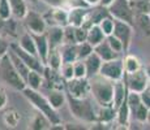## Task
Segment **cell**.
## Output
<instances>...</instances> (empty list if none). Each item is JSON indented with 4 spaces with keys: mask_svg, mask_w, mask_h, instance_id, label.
<instances>
[{
    "mask_svg": "<svg viewBox=\"0 0 150 130\" xmlns=\"http://www.w3.org/2000/svg\"><path fill=\"white\" fill-rule=\"evenodd\" d=\"M144 69H145L146 74H148V77L150 78V64H146L145 66H144Z\"/></svg>",
    "mask_w": 150,
    "mask_h": 130,
    "instance_id": "49",
    "label": "cell"
},
{
    "mask_svg": "<svg viewBox=\"0 0 150 130\" xmlns=\"http://www.w3.org/2000/svg\"><path fill=\"white\" fill-rule=\"evenodd\" d=\"M3 120H4V124L8 128H16L21 121V113L16 108H9L4 112Z\"/></svg>",
    "mask_w": 150,
    "mask_h": 130,
    "instance_id": "30",
    "label": "cell"
},
{
    "mask_svg": "<svg viewBox=\"0 0 150 130\" xmlns=\"http://www.w3.org/2000/svg\"><path fill=\"white\" fill-rule=\"evenodd\" d=\"M123 63H124V70H125V74L133 73V72H137L142 68L141 61L138 60V57L134 56V55H125V57L123 59Z\"/></svg>",
    "mask_w": 150,
    "mask_h": 130,
    "instance_id": "31",
    "label": "cell"
},
{
    "mask_svg": "<svg viewBox=\"0 0 150 130\" xmlns=\"http://www.w3.org/2000/svg\"><path fill=\"white\" fill-rule=\"evenodd\" d=\"M0 81L17 91H22L26 87L24 78L20 76L18 72L16 70L8 52L3 55L1 59H0Z\"/></svg>",
    "mask_w": 150,
    "mask_h": 130,
    "instance_id": "4",
    "label": "cell"
},
{
    "mask_svg": "<svg viewBox=\"0 0 150 130\" xmlns=\"http://www.w3.org/2000/svg\"><path fill=\"white\" fill-rule=\"evenodd\" d=\"M148 112H149V108L145 105L144 103H141L140 105L132 112V117L140 124H145L146 120H148Z\"/></svg>",
    "mask_w": 150,
    "mask_h": 130,
    "instance_id": "33",
    "label": "cell"
},
{
    "mask_svg": "<svg viewBox=\"0 0 150 130\" xmlns=\"http://www.w3.org/2000/svg\"><path fill=\"white\" fill-rule=\"evenodd\" d=\"M144 1H150V0H144Z\"/></svg>",
    "mask_w": 150,
    "mask_h": 130,
    "instance_id": "54",
    "label": "cell"
},
{
    "mask_svg": "<svg viewBox=\"0 0 150 130\" xmlns=\"http://www.w3.org/2000/svg\"><path fill=\"white\" fill-rule=\"evenodd\" d=\"M116 120V108L114 105H98V122L110 124Z\"/></svg>",
    "mask_w": 150,
    "mask_h": 130,
    "instance_id": "22",
    "label": "cell"
},
{
    "mask_svg": "<svg viewBox=\"0 0 150 130\" xmlns=\"http://www.w3.org/2000/svg\"><path fill=\"white\" fill-rule=\"evenodd\" d=\"M29 129L31 130H46V129H52V124L48 120V117L46 115H43L42 112H38L37 115H34V117L31 118L30 124H29Z\"/></svg>",
    "mask_w": 150,
    "mask_h": 130,
    "instance_id": "23",
    "label": "cell"
},
{
    "mask_svg": "<svg viewBox=\"0 0 150 130\" xmlns=\"http://www.w3.org/2000/svg\"><path fill=\"white\" fill-rule=\"evenodd\" d=\"M99 74L103 77L108 78L111 81H120L125 76V70H124V63L122 59H114L108 60V61H103L102 66H100Z\"/></svg>",
    "mask_w": 150,
    "mask_h": 130,
    "instance_id": "6",
    "label": "cell"
},
{
    "mask_svg": "<svg viewBox=\"0 0 150 130\" xmlns=\"http://www.w3.org/2000/svg\"><path fill=\"white\" fill-rule=\"evenodd\" d=\"M67 103L72 116L85 124L98 122V108L94 107L96 100L88 98H74L67 94Z\"/></svg>",
    "mask_w": 150,
    "mask_h": 130,
    "instance_id": "1",
    "label": "cell"
},
{
    "mask_svg": "<svg viewBox=\"0 0 150 130\" xmlns=\"http://www.w3.org/2000/svg\"><path fill=\"white\" fill-rule=\"evenodd\" d=\"M9 48L12 51L16 52V53L18 55V56L21 57L25 63H26V65L31 69V70H37V72H41V73L45 72L46 65L43 64V61L39 59V56L33 55V53H29V52H26L25 50H22V48L18 46V43H17V42L16 43H11Z\"/></svg>",
    "mask_w": 150,
    "mask_h": 130,
    "instance_id": "10",
    "label": "cell"
},
{
    "mask_svg": "<svg viewBox=\"0 0 150 130\" xmlns=\"http://www.w3.org/2000/svg\"><path fill=\"white\" fill-rule=\"evenodd\" d=\"M0 17H1L3 20H5V21L13 17L9 0H0Z\"/></svg>",
    "mask_w": 150,
    "mask_h": 130,
    "instance_id": "38",
    "label": "cell"
},
{
    "mask_svg": "<svg viewBox=\"0 0 150 130\" xmlns=\"http://www.w3.org/2000/svg\"><path fill=\"white\" fill-rule=\"evenodd\" d=\"M99 26L103 30V33L106 34V37L112 35V34H114V29H115V18L110 14V16L105 17V18L99 22Z\"/></svg>",
    "mask_w": 150,
    "mask_h": 130,
    "instance_id": "34",
    "label": "cell"
},
{
    "mask_svg": "<svg viewBox=\"0 0 150 130\" xmlns=\"http://www.w3.org/2000/svg\"><path fill=\"white\" fill-rule=\"evenodd\" d=\"M106 38H107V37H106V34L103 33V30L100 29L99 25H91L90 27H89L86 42H89L93 47H96V46H98L99 43H102Z\"/></svg>",
    "mask_w": 150,
    "mask_h": 130,
    "instance_id": "24",
    "label": "cell"
},
{
    "mask_svg": "<svg viewBox=\"0 0 150 130\" xmlns=\"http://www.w3.org/2000/svg\"><path fill=\"white\" fill-rule=\"evenodd\" d=\"M0 59H1V55H0Z\"/></svg>",
    "mask_w": 150,
    "mask_h": 130,
    "instance_id": "55",
    "label": "cell"
},
{
    "mask_svg": "<svg viewBox=\"0 0 150 130\" xmlns=\"http://www.w3.org/2000/svg\"><path fill=\"white\" fill-rule=\"evenodd\" d=\"M48 26H67L69 25V9L65 7L51 8L48 13L43 14Z\"/></svg>",
    "mask_w": 150,
    "mask_h": 130,
    "instance_id": "11",
    "label": "cell"
},
{
    "mask_svg": "<svg viewBox=\"0 0 150 130\" xmlns=\"http://www.w3.org/2000/svg\"><path fill=\"white\" fill-rule=\"evenodd\" d=\"M43 86V73L37 70H30L26 78V87H30L33 90H39Z\"/></svg>",
    "mask_w": 150,
    "mask_h": 130,
    "instance_id": "32",
    "label": "cell"
},
{
    "mask_svg": "<svg viewBox=\"0 0 150 130\" xmlns=\"http://www.w3.org/2000/svg\"><path fill=\"white\" fill-rule=\"evenodd\" d=\"M77 52H79V60H83L94 52V47L89 42L77 43Z\"/></svg>",
    "mask_w": 150,
    "mask_h": 130,
    "instance_id": "36",
    "label": "cell"
},
{
    "mask_svg": "<svg viewBox=\"0 0 150 130\" xmlns=\"http://www.w3.org/2000/svg\"><path fill=\"white\" fill-rule=\"evenodd\" d=\"M29 1H31V3H37L38 0H29Z\"/></svg>",
    "mask_w": 150,
    "mask_h": 130,
    "instance_id": "52",
    "label": "cell"
},
{
    "mask_svg": "<svg viewBox=\"0 0 150 130\" xmlns=\"http://www.w3.org/2000/svg\"><path fill=\"white\" fill-rule=\"evenodd\" d=\"M134 25L144 34V37L150 38V13H136Z\"/></svg>",
    "mask_w": 150,
    "mask_h": 130,
    "instance_id": "25",
    "label": "cell"
},
{
    "mask_svg": "<svg viewBox=\"0 0 150 130\" xmlns=\"http://www.w3.org/2000/svg\"><path fill=\"white\" fill-rule=\"evenodd\" d=\"M108 12L115 20L125 21L134 26V17L136 12L132 8L131 0H115L108 7Z\"/></svg>",
    "mask_w": 150,
    "mask_h": 130,
    "instance_id": "5",
    "label": "cell"
},
{
    "mask_svg": "<svg viewBox=\"0 0 150 130\" xmlns=\"http://www.w3.org/2000/svg\"><path fill=\"white\" fill-rule=\"evenodd\" d=\"M140 95H141V102L145 104L148 108H150V91L146 89L142 92H140Z\"/></svg>",
    "mask_w": 150,
    "mask_h": 130,
    "instance_id": "46",
    "label": "cell"
},
{
    "mask_svg": "<svg viewBox=\"0 0 150 130\" xmlns=\"http://www.w3.org/2000/svg\"><path fill=\"white\" fill-rule=\"evenodd\" d=\"M59 72L65 81L73 79L74 78V63H63Z\"/></svg>",
    "mask_w": 150,
    "mask_h": 130,
    "instance_id": "35",
    "label": "cell"
},
{
    "mask_svg": "<svg viewBox=\"0 0 150 130\" xmlns=\"http://www.w3.org/2000/svg\"><path fill=\"white\" fill-rule=\"evenodd\" d=\"M76 42V34H74V26L67 25L64 26V43L63 44H73Z\"/></svg>",
    "mask_w": 150,
    "mask_h": 130,
    "instance_id": "39",
    "label": "cell"
},
{
    "mask_svg": "<svg viewBox=\"0 0 150 130\" xmlns=\"http://www.w3.org/2000/svg\"><path fill=\"white\" fill-rule=\"evenodd\" d=\"M48 102L51 103V105L55 109H59L67 103V94L64 92V90H59V89H50L47 95Z\"/></svg>",
    "mask_w": 150,
    "mask_h": 130,
    "instance_id": "21",
    "label": "cell"
},
{
    "mask_svg": "<svg viewBox=\"0 0 150 130\" xmlns=\"http://www.w3.org/2000/svg\"><path fill=\"white\" fill-rule=\"evenodd\" d=\"M107 40H108L110 46H111V47L114 48L117 53H122V52H124V44H123L122 40L117 38V37H115L114 34H112V35L107 37Z\"/></svg>",
    "mask_w": 150,
    "mask_h": 130,
    "instance_id": "42",
    "label": "cell"
},
{
    "mask_svg": "<svg viewBox=\"0 0 150 130\" xmlns=\"http://www.w3.org/2000/svg\"><path fill=\"white\" fill-rule=\"evenodd\" d=\"M88 33H89V27L85 25L82 26H77L74 27V34H76V42L77 43H82L86 42L88 39Z\"/></svg>",
    "mask_w": 150,
    "mask_h": 130,
    "instance_id": "41",
    "label": "cell"
},
{
    "mask_svg": "<svg viewBox=\"0 0 150 130\" xmlns=\"http://www.w3.org/2000/svg\"><path fill=\"white\" fill-rule=\"evenodd\" d=\"M21 92L25 96V99H26L37 111L42 112L43 115H46V116L48 117V120L51 121L52 126L60 125V124H62V118L59 117L56 109L51 105V103L48 102L47 96H45L43 94H41L39 90H33V89H30V87H25Z\"/></svg>",
    "mask_w": 150,
    "mask_h": 130,
    "instance_id": "3",
    "label": "cell"
},
{
    "mask_svg": "<svg viewBox=\"0 0 150 130\" xmlns=\"http://www.w3.org/2000/svg\"><path fill=\"white\" fill-rule=\"evenodd\" d=\"M91 7H79V8H69V25L74 26H82L86 25L90 27L91 22L89 20L90 17Z\"/></svg>",
    "mask_w": 150,
    "mask_h": 130,
    "instance_id": "13",
    "label": "cell"
},
{
    "mask_svg": "<svg viewBox=\"0 0 150 130\" xmlns=\"http://www.w3.org/2000/svg\"><path fill=\"white\" fill-rule=\"evenodd\" d=\"M114 35L117 37L124 44V52H128L131 47V42L133 38V25L128 24L125 21H120V20H115V29H114Z\"/></svg>",
    "mask_w": 150,
    "mask_h": 130,
    "instance_id": "12",
    "label": "cell"
},
{
    "mask_svg": "<svg viewBox=\"0 0 150 130\" xmlns=\"http://www.w3.org/2000/svg\"><path fill=\"white\" fill-rule=\"evenodd\" d=\"M90 95L98 105H114V81L97 74L89 78Z\"/></svg>",
    "mask_w": 150,
    "mask_h": 130,
    "instance_id": "2",
    "label": "cell"
},
{
    "mask_svg": "<svg viewBox=\"0 0 150 130\" xmlns=\"http://www.w3.org/2000/svg\"><path fill=\"white\" fill-rule=\"evenodd\" d=\"M127 103L129 105V109H131V113L140 105L141 103V95L140 92H134V91H129L128 92V96H127Z\"/></svg>",
    "mask_w": 150,
    "mask_h": 130,
    "instance_id": "37",
    "label": "cell"
},
{
    "mask_svg": "<svg viewBox=\"0 0 150 130\" xmlns=\"http://www.w3.org/2000/svg\"><path fill=\"white\" fill-rule=\"evenodd\" d=\"M8 104V95H7V91L4 90V87L0 86V111L4 109Z\"/></svg>",
    "mask_w": 150,
    "mask_h": 130,
    "instance_id": "44",
    "label": "cell"
},
{
    "mask_svg": "<svg viewBox=\"0 0 150 130\" xmlns=\"http://www.w3.org/2000/svg\"><path fill=\"white\" fill-rule=\"evenodd\" d=\"M90 7H96V5H99L100 4V0H85Z\"/></svg>",
    "mask_w": 150,
    "mask_h": 130,
    "instance_id": "47",
    "label": "cell"
},
{
    "mask_svg": "<svg viewBox=\"0 0 150 130\" xmlns=\"http://www.w3.org/2000/svg\"><path fill=\"white\" fill-rule=\"evenodd\" d=\"M33 38H34V40H35L37 52H38L39 59H41L43 61V64L46 65L48 52H50V43H48L47 37H46V34L43 33V34H33Z\"/></svg>",
    "mask_w": 150,
    "mask_h": 130,
    "instance_id": "16",
    "label": "cell"
},
{
    "mask_svg": "<svg viewBox=\"0 0 150 130\" xmlns=\"http://www.w3.org/2000/svg\"><path fill=\"white\" fill-rule=\"evenodd\" d=\"M94 51L99 55V57L103 60V61H108V60H114V59H117L120 53H117L114 48L110 46L107 38L103 40L102 43H99L98 46L94 47Z\"/></svg>",
    "mask_w": 150,
    "mask_h": 130,
    "instance_id": "18",
    "label": "cell"
},
{
    "mask_svg": "<svg viewBox=\"0 0 150 130\" xmlns=\"http://www.w3.org/2000/svg\"><path fill=\"white\" fill-rule=\"evenodd\" d=\"M12 16L17 20H24L26 16L29 8L26 4V0H9Z\"/></svg>",
    "mask_w": 150,
    "mask_h": 130,
    "instance_id": "27",
    "label": "cell"
},
{
    "mask_svg": "<svg viewBox=\"0 0 150 130\" xmlns=\"http://www.w3.org/2000/svg\"><path fill=\"white\" fill-rule=\"evenodd\" d=\"M88 77V70L83 60H77L74 61V78H86Z\"/></svg>",
    "mask_w": 150,
    "mask_h": 130,
    "instance_id": "40",
    "label": "cell"
},
{
    "mask_svg": "<svg viewBox=\"0 0 150 130\" xmlns=\"http://www.w3.org/2000/svg\"><path fill=\"white\" fill-rule=\"evenodd\" d=\"M124 79H125L129 91L142 92L144 90H146V89H148L150 78L148 77V74H146L145 69L141 68L140 70H137V72L125 74V76H124Z\"/></svg>",
    "mask_w": 150,
    "mask_h": 130,
    "instance_id": "7",
    "label": "cell"
},
{
    "mask_svg": "<svg viewBox=\"0 0 150 130\" xmlns=\"http://www.w3.org/2000/svg\"><path fill=\"white\" fill-rule=\"evenodd\" d=\"M128 92L129 90H128V86H127V82L124 78L114 82V107L116 109L127 100Z\"/></svg>",
    "mask_w": 150,
    "mask_h": 130,
    "instance_id": "15",
    "label": "cell"
},
{
    "mask_svg": "<svg viewBox=\"0 0 150 130\" xmlns=\"http://www.w3.org/2000/svg\"><path fill=\"white\" fill-rule=\"evenodd\" d=\"M9 46H11V43L8 42V40L5 39L1 34H0V55H1V56L8 52V50H9Z\"/></svg>",
    "mask_w": 150,
    "mask_h": 130,
    "instance_id": "45",
    "label": "cell"
},
{
    "mask_svg": "<svg viewBox=\"0 0 150 130\" xmlns=\"http://www.w3.org/2000/svg\"><path fill=\"white\" fill-rule=\"evenodd\" d=\"M62 64H63V56H62V52H60V47L59 48H51L50 52H48L46 65L52 68V69L59 70Z\"/></svg>",
    "mask_w": 150,
    "mask_h": 130,
    "instance_id": "29",
    "label": "cell"
},
{
    "mask_svg": "<svg viewBox=\"0 0 150 130\" xmlns=\"http://www.w3.org/2000/svg\"><path fill=\"white\" fill-rule=\"evenodd\" d=\"M45 4L50 5L51 8H57V7H65L67 8V0H41Z\"/></svg>",
    "mask_w": 150,
    "mask_h": 130,
    "instance_id": "43",
    "label": "cell"
},
{
    "mask_svg": "<svg viewBox=\"0 0 150 130\" xmlns=\"http://www.w3.org/2000/svg\"><path fill=\"white\" fill-rule=\"evenodd\" d=\"M5 24V20H3L1 17H0V31H1V29H3V26H4Z\"/></svg>",
    "mask_w": 150,
    "mask_h": 130,
    "instance_id": "50",
    "label": "cell"
},
{
    "mask_svg": "<svg viewBox=\"0 0 150 130\" xmlns=\"http://www.w3.org/2000/svg\"><path fill=\"white\" fill-rule=\"evenodd\" d=\"M83 63H85L86 70H88V78H90L93 76L99 74L100 66H102V64H103V60L100 59L99 55L94 51L93 53H90L86 59H83Z\"/></svg>",
    "mask_w": 150,
    "mask_h": 130,
    "instance_id": "17",
    "label": "cell"
},
{
    "mask_svg": "<svg viewBox=\"0 0 150 130\" xmlns=\"http://www.w3.org/2000/svg\"><path fill=\"white\" fill-rule=\"evenodd\" d=\"M68 95L74 98H88L90 95V82L89 78H73L71 81H67L65 85Z\"/></svg>",
    "mask_w": 150,
    "mask_h": 130,
    "instance_id": "9",
    "label": "cell"
},
{
    "mask_svg": "<svg viewBox=\"0 0 150 130\" xmlns=\"http://www.w3.org/2000/svg\"><path fill=\"white\" fill-rule=\"evenodd\" d=\"M146 124H150V108H149V112H148V120H146Z\"/></svg>",
    "mask_w": 150,
    "mask_h": 130,
    "instance_id": "51",
    "label": "cell"
},
{
    "mask_svg": "<svg viewBox=\"0 0 150 130\" xmlns=\"http://www.w3.org/2000/svg\"><path fill=\"white\" fill-rule=\"evenodd\" d=\"M45 34L50 43V50L59 48L64 43V27L63 26H48Z\"/></svg>",
    "mask_w": 150,
    "mask_h": 130,
    "instance_id": "14",
    "label": "cell"
},
{
    "mask_svg": "<svg viewBox=\"0 0 150 130\" xmlns=\"http://www.w3.org/2000/svg\"><path fill=\"white\" fill-rule=\"evenodd\" d=\"M24 22L26 29L33 34H43L46 33V30L48 27L45 16L39 12H35V11H31V9L28 11L26 16L24 18Z\"/></svg>",
    "mask_w": 150,
    "mask_h": 130,
    "instance_id": "8",
    "label": "cell"
},
{
    "mask_svg": "<svg viewBox=\"0 0 150 130\" xmlns=\"http://www.w3.org/2000/svg\"><path fill=\"white\" fill-rule=\"evenodd\" d=\"M8 53H9V57H11V60H12V63H13L14 68H16V70L18 72V74L24 78L25 83H26V78H28V76H29V73H30L31 69L29 68V66L26 65V63H25L24 60H22L21 57L16 53V52L11 50V48H9V51H8Z\"/></svg>",
    "mask_w": 150,
    "mask_h": 130,
    "instance_id": "20",
    "label": "cell"
},
{
    "mask_svg": "<svg viewBox=\"0 0 150 130\" xmlns=\"http://www.w3.org/2000/svg\"><path fill=\"white\" fill-rule=\"evenodd\" d=\"M131 117H132L131 109H129V105L125 100V102L116 109V122L119 124L120 126H123V128H128L129 118Z\"/></svg>",
    "mask_w": 150,
    "mask_h": 130,
    "instance_id": "28",
    "label": "cell"
},
{
    "mask_svg": "<svg viewBox=\"0 0 150 130\" xmlns=\"http://www.w3.org/2000/svg\"><path fill=\"white\" fill-rule=\"evenodd\" d=\"M17 43H18V46L22 48V50H25L26 52H29V53H33V55H37V56H38L35 40L33 38V34H31L29 30L25 31V33H22L21 35L18 37Z\"/></svg>",
    "mask_w": 150,
    "mask_h": 130,
    "instance_id": "19",
    "label": "cell"
},
{
    "mask_svg": "<svg viewBox=\"0 0 150 130\" xmlns=\"http://www.w3.org/2000/svg\"><path fill=\"white\" fill-rule=\"evenodd\" d=\"M114 1H115V0H100V4L99 5H103V7H107L108 8Z\"/></svg>",
    "mask_w": 150,
    "mask_h": 130,
    "instance_id": "48",
    "label": "cell"
},
{
    "mask_svg": "<svg viewBox=\"0 0 150 130\" xmlns=\"http://www.w3.org/2000/svg\"><path fill=\"white\" fill-rule=\"evenodd\" d=\"M60 52H62V56H63V63H74L79 60L77 43L60 46Z\"/></svg>",
    "mask_w": 150,
    "mask_h": 130,
    "instance_id": "26",
    "label": "cell"
},
{
    "mask_svg": "<svg viewBox=\"0 0 150 130\" xmlns=\"http://www.w3.org/2000/svg\"><path fill=\"white\" fill-rule=\"evenodd\" d=\"M148 90L150 91V81H149V85H148Z\"/></svg>",
    "mask_w": 150,
    "mask_h": 130,
    "instance_id": "53",
    "label": "cell"
}]
</instances>
